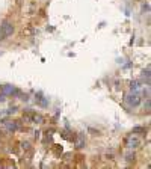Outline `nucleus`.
<instances>
[{
	"label": "nucleus",
	"mask_w": 151,
	"mask_h": 169,
	"mask_svg": "<svg viewBox=\"0 0 151 169\" xmlns=\"http://www.w3.org/2000/svg\"><path fill=\"white\" fill-rule=\"evenodd\" d=\"M139 144H141V140H139L138 137L134 136V133H133L130 137H127V140H126V145H127L128 148H136Z\"/></svg>",
	"instance_id": "2"
},
{
	"label": "nucleus",
	"mask_w": 151,
	"mask_h": 169,
	"mask_svg": "<svg viewBox=\"0 0 151 169\" xmlns=\"http://www.w3.org/2000/svg\"><path fill=\"white\" fill-rule=\"evenodd\" d=\"M127 101L130 103V104H133V106H136V104H139L141 98H139V95H138V94H130V95L127 97Z\"/></svg>",
	"instance_id": "3"
},
{
	"label": "nucleus",
	"mask_w": 151,
	"mask_h": 169,
	"mask_svg": "<svg viewBox=\"0 0 151 169\" xmlns=\"http://www.w3.org/2000/svg\"><path fill=\"white\" fill-rule=\"evenodd\" d=\"M0 39H3V36H2V33H0Z\"/></svg>",
	"instance_id": "6"
},
{
	"label": "nucleus",
	"mask_w": 151,
	"mask_h": 169,
	"mask_svg": "<svg viewBox=\"0 0 151 169\" xmlns=\"http://www.w3.org/2000/svg\"><path fill=\"white\" fill-rule=\"evenodd\" d=\"M0 33H2L3 39L8 38V36H11V35L14 33V24L11 23V21L5 20L3 23H2V26H0Z\"/></svg>",
	"instance_id": "1"
},
{
	"label": "nucleus",
	"mask_w": 151,
	"mask_h": 169,
	"mask_svg": "<svg viewBox=\"0 0 151 169\" xmlns=\"http://www.w3.org/2000/svg\"><path fill=\"white\" fill-rule=\"evenodd\" d=\"M145 128H142V127H136V128H133V133H145Z\"/></svg>",
	"instance_id": "4"
},
{
	"label": "nucleus",
	"mask_w": 151,
	"mask_h": 169,
	"mask_svg": "<svg viewBox=\"0 0 151 169\" xmlns=\"http://www.w3.org/2000/svg\"><path fill=\"white\" fill-rule=\"evenodd\" d=\"M21 146H23V150H29V148H30V144H29V142H23V144H21Z\"/></svg>",
	"instance_id": "5"
}]
</instances>
